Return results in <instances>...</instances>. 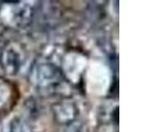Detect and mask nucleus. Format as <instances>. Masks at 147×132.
<instances>
[{
  "label": "nucleus",
  "instance_id": "f257e3e1",
  "mask_svg": "<svg viewBox=\"0 0 147 132\" xmlns=\"http://www.w3.org/2000/svg\"><path fill=\"white\" fill-rule=\"evenodd\" d=\"M30 83L40 94L51 95L63 87L66 79L59 66L52 62L43 61L33 65L30 73Z\"/></svg>",
  "mask_w": 147,
  "mask_h": 132
},
{
  "label": "nucleus",
  "instance_id": "f03ea898",
  "mask_svg": "<svg viewBox=\"0 0 147 132\" xmlns=\"http://www.w3.org/2000/svg\"><path fill=\"white\" fill-rule=\"evenodd\" d=\"M33 8L29 2H3L0 6V18L5 24L15 29H27L33 20Z\"/></svg>",
  "mask_w": 147,
  "mask_h": 132
},
{
  "label": "nucleus",
  "instance_id": "7ed1b4c3",
  "mask_svg": "<svg viewBox=\"0 0 147 132\" xmlns=\"http://www.w3.org/2000/svg\"><path fill=\"white\" fill-rule=\"evenodd\" d=\"M24 63L21 47L16 43L8 44L0 51V68L7 76H17Z\"/></svg>",
  "mask_w": 147,
  "mask_h": 132
},
{
  "label": "nucleus",
  "instance_id": "20e7f679",
  "mask_svg": "<svg viewBox=\"0 0 147 132\" xmlns=\"http://www.w3.org/2000/svg\"><path fill=\"white\" fill-rule=\"evenodd\" d=\"M52 113L57 123L67 127L76 121V118L79 117V108L76 103L71 98L63 97L52 105Z\"/></svg>",
  "mask_w": 147,
  "mask_h": 132
},
{
  "label": "nucleus",
  "instance_id": "39448f33",
  "mask_svg": "<svg viewBox=\"0 0 147 132\" xmlns=\"http://www.w3.org/2000/svg\"><path fill=\"white\" fill-rule=\"evenodd\" d=\"M83 59H84V56H82L75 52L66 55L64 59V68L65 69H64V72H62L65 79L67 78V76H69V79L71 81L72 76L79 77L81 75L82 71L85 66V62Z\"/></svg>",
  "mask_w": 147,
  "mask_h": 132
},
{
  "label": "nucleus",
  "instance_id": "423d86ee",
  "mask_svg": "<svg viewBox=\"0 0 147 132\" xmlns=\"http://www.w3.org/2000/svg\"><path fill=\"white\" fill-rule=\"evenodd\" d=\"M13 86L9 81L0 76V111L7 108L13 98Z\"/></svg>",
  "mask_w": 147,
  "mask_h": 132
},
{
  "label": "nucleus",
  "instance_id": "0eeeda50",
  "mask_svg": "<svg viewBox=\"0 0 147 132\" xmlns=\"http://www.w3.org/2000/svg\"><path fill=\"white\" fill-rule=\"evenodd\" d=\"M8 132H33L30 123L20 116L13 117L8 123Z\"/></svg>",
  "mask_w": 147,
  "mask_h": 132
},
{
  "label": "nucleus",
  "instance_id": "6e6552de",
  "mask_svg": "<svg viewBox=\"0 0 147 132\" xmlns=\"http://www.w3.org/2000/svg\"><path fill=\"white\" fill-rule=\"evenodd\" d=\"M66 132H88V128L81 122H76L74 121L73 123L67 125Z\"/></svg>",
  "mask_w": 147,
  "mask_h": 132
}]
</instances>
